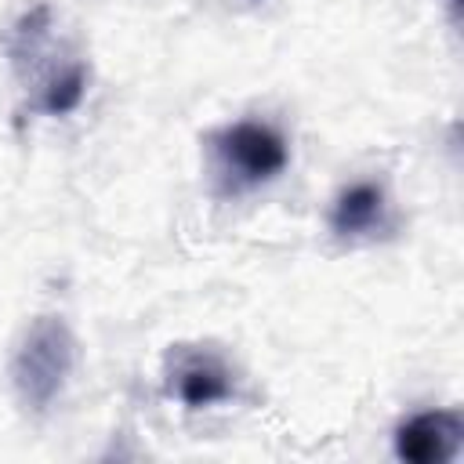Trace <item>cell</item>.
Instances as JSON below:
<instances>
[{
	"label": "cell",
	"mask_w": 464,
	"mask_h": 464,
	"mask_svg": "<svg viewBox=\"0 0 464 464\" xmlns=\"http://www.w3.org/2000/svg\"><path fill=\"white\" fill-rule=\"evenodd\" d=\"M228 395V373L214 359H192L178 370V399L185 406H210Z\"/></svg>",
	"instance_id": "5"
},
{
	"label": "cell",
	"mask_w": 464,
	"mask_h": 464,
	"mask_svg": "<svg viewBox=\"0 0 464 464\" xmlns=\"http://www.w3.org/2000/svg\"><path fill=\"white\" fill-rule=\"evenodd\" d=\"M214 145H218L221 174L232 181V188L261 185L286 167V145L268 123H254V120L232 123L214 138Z\"/></svg>",
	"instance_id": "2"
},
{
	"label": "cell",
	"mask_w": 464,
	"mask_h": 464,
	"mask_svg": "<svg viewBox=\"0 0 464 464\" xmlns=\"http://www.w3.org/2000/svg\"><path fill=\"white\" fill-rule=\"evenodd\" d=\"M69 366H72V337L65 323L40 319L14 355V366H11L14 388L29 406L44 410L58 395L62 381L69 377Z\"/></svg>",
	"instance_id": "1"
},
{
	"label": "cell",
	"mask_w": 464,
	"mask_h": 464,
	"mask_svg": "<svg viewBox=\"0 0 464 464\" xmlns=\"http://www.w3.org/2000/svg\"><path fill=\"white\" fill-rule=\"evenodd\" d=\"M457 442H460V417L450 410H428L399 424L395 457L410 464H435V460H450Z\"/></svg>",
	"instance_id": "3"
},
{
	"label": "cell",
	"mask_w": 464,
	"mask_h": 464,
	"mask_svg": "<svg viewBox=\"0 0 464 464\" xmlns=\"http://www.w3.org/2000/svg\"><path fill=\"white\" fill-rule=\"evenodd\" d=\"M83 98V69H69L62 80H54L44 94V109L51 116H62L69 109H76V102Z\"/></svg>",
	"instance_id": "6"
},
{
	"label": "cell",
	"mask_w": 464,
	"mask_h": 464,
	"mask_svg": "<svg viewBox=\"0 0 464 464\" xmlns=\"http://www.w3.org/2000/svg\"><path fill=\"white\" fill-rule=\"evenodd\" d=\"M384 218V192L370 181H359L352 188H344L330 210V225L337 236H359L377 228Z\"/></svg>",
	"instance_id": "4"
}]
</instances>
